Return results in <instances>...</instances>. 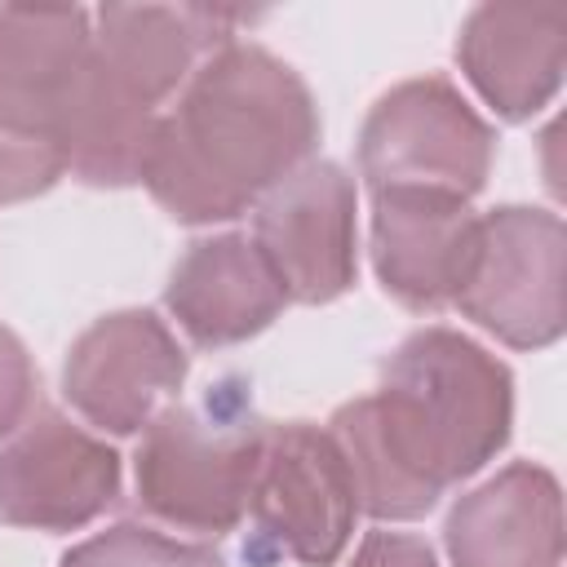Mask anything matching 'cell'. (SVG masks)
<instances>
[{"label":"cell","instance_id":"obj_2","mask_svg":"<svg viewBox=\"0 0 567 567\" xmlns=\"http://www.w3.org/2000/svg\"><path fill=\"white\" fill-rule=\"evenodd\" d=\"M310 84L270 49L230 40L208 53L159 115L142 186L186 226L244 217L270 186L315 155Z\"/></svg>","mask_w":567,"mask_h":567},{"label":"cell","instance_id":"obj_13","mask_svg":"<svg viewBox=\"0 0 567 567\" xmlns=\"http://www.w3.org/2000/svg\"><path fill=\"white\" fill-rule=\"evenodd\" d=\"M164 306L195 346L221 350L266 332L284 315L288 292L261 248L248 235L226 230L195 239L182 252L164 288Z\"/></svg>","mask_w":567,"mask_h":567},{"label":"cell","instance_id":"obj_4","mask_svg":"<svg viewBox=\"0 0 567 567\" xmlns=\"http://www.w3.org/2000/svg\"><path fill=\"white\" fill-rule=\"evenodd\" d=\"M492 155V124L443 75L394 84L359 128V173L368 190H439L474 199L487 186Z\"/></svg>","mask_w":567,"mask_h":567},{"label":"cell","instance_id":"obj_12","mask_svg":"<svg viewBox=\"0 0 567 567\" xmlns=\"http://www.w3.org/2000/svg\"><path fill=\"white\" fill-rule=\"evenodd\" d=\"M456 62L474 93L509 124L545 111L563 84L567 9L558 4H478L461 22Z\"/></svg>","mask_w":567,"mask_h":567},{"label":"cell","instance_id":"obj_17","mask_svg":"<svg viewBox=\"0 0 567 567\" xmlns=\"http://www.w3.org/2000/svg\"><path fill=\"white\" fill-rule=\"evenodd\" d=\"M66 173V155L53 137L0 128V204H22L53 190Z\"/></svg>","mask_w":567,"mask_h":567},{"label":"cell","instance_id":"obj_18","mask_svg":"<svg viewBox=\"0 0 567 567\" xmlns=\"http://www.w3.org/2000/svg\"><path fill=\"white\" fill-rule=\"evenodd\" d=\"M40 408V377L35 363L13 328L0 323V443Z\"/></svg>","mask_w":567,"mask_h":567},{"label":"cell","instance_id":"obj_6","mask_svg":"<svg viewBox=\"0 0 567 567\" xmlns=\"http://www.w3.org/2000/svg\"><path fill=\"white\" fill-rule=\"evenodd\" d=\"M567 230L549 208L505 204L478 217V252L456 310L509 350H545L567 328Z\"/></svg>","mask_w":567,"mask_h":567},{"label":"cell","instance_id":"obj_11","mask_svg":"<svg viewBox=\"0 0 567 567\" xmlns=\"http://www.w3.org/2000/svg\"><path fill=\"white\" fill-rule=\"evenodd\" d=\"M239 9L208 4H102L93 13V62L146 106H164L195 66L235 40Z\"/></svg>","mask_w":567,"mask_h":567},{"label":"cell","instance_id":"obj_16","mask_svg":"<svg viewBox=\"0 0 567 567\" xmlns=\"http://www.w3.org/2000/svg\"><path fill=\"white\" fill-rule=\"evenodd\" d=\"M58 567H221L213 545L173 540L142 523H115L62 554Z\"/></svg>","mask_w":567,"mask_h":567},{"label":"cell","instance_id":"obj_8","mask_svg":"<svg viewBox=\"0 0 567 567\" xmlns=\"http://www.w3.org/2000/svg\"><path fill=\"white\" fill-rule=\"evenodd\" d=\"M120 501V456L53 408H35L0 443V523L80 532Z\"/></svg>","mask_w":567,"mask_h":567},{"label":"cell","instance_id":"obj_1","mask_svg":"<svg viewBox=\"0 0 567 567\" xmlns=\"http://www.w3.org/2000/svg\"><path fill=\"white\" fill-rule=\"evenodd\" d=\"M514 430L509 368L456 328H416L381 368V385L328 421L359 514L408 523L474 478Z\"/></svg>","mask_w":567,"mask_h":567},{"label":"cell","instance_id":"obj_3","mask_svg":"<svg viewBox=\"0 0 567 567\" xmlns=\"http://www.w3.org/2000/svg\"><path fill=\"white\" fill-rule=\"evenodd\" d=\"M261 443L266 421L239 377L208 385L195 403H168L133 456L142 509L177 532H235L248 518Z\"/></svg>","mask_w":567,"mask_h":567},{"label":"cell","instance_id":"obj_15","mask_svg":"<svg viewBox=\"0 0 567 567\" xmlns=\"http://www.w3.org/2000/svg\"><path fill=\"white\" fill-rule=\"evenodd\" d=\"M93 40L89 9L0 4V128L58 142Z\"/></svg>","mask_w":567,"mask_h":567},{"label":"cell","instance_id":"obj_14","mask_svg":"<svg viewBox=\"0 0 567 567\" xmlns=\"http://www.w3.org/2000/svg\"><path fill=\"white\" fill-rule=\"evenodd\" d=\"M452 567H563V487L545 465L514 461L465 492L447 523Z\"/></svg>","mask_w":567,"mask_h":567},{"label":"cell","instance_id":"obj_9","mask_svg":"<svg viewBox=\"0 0 567 567\" xmlns=\"http://www.w3.org/2000/svg\"><path fill=\"white\" fill-rule=\"evenodd\" d=\"M186 350L151 310H115L93 319L66 350L62 394L106 434L146 430L186 381Z\"/></svg>","mask_w":567,"mask_h":567},{"label":"cell","instance_id":"obj_7","mask_svg":"<svg viewBox=\"0 0 567 567\" xmlns=\"http://www.w3.org/2000/svg\"><path fill=\"white\" fill-rule=\"evenodd\" d=\"M359 190L332 159H306L252 204V244L288 301L328 306L359 275Z\"/></svg>","mask_w":567,"mask_h":567},{"label":"cell","instance_id":"obj_10","mask_svg":"<svg viewBox=\"0 0 567 567\" xmlns=\"http://www.w3.org/2000/svg\"><path fill=\"white\" fill-rule=\"evenodd\" d=\"M478 252V213L439 190H372V266L381 288L416 310L456 306Z\"/></svg>","mask_w":567,"mask_h":567},{"label":"cell","instance_id":"obj_5","mask_svg":"<svg viewBox=\"0 0 567 567\" xmlns=\"http://www.w3.org/2000/svg\"><path fill=\"white\" fill-rule=\"evenodd\" d=\"M248 518L252 540L244 554L257 563L292 558L301 567H332L359 518L354 478L337 439L310 421L266 425Z\"/></svg>","mask_w":567,"mask_h":567},{"label":"cell","instance_id":"obj_19","mask_svg":"<svg viewBox=\"0 0 567 567\" xmlns=\"http://www.w3.org/2000/svg\"><path fill=\"white\" fill-rule=\"evenodd\" d=\"M350 567H439L434 549L408 532H368L350 558Z\"/></svg>","mask_w":567,"mask_h":567}]
</instances>
